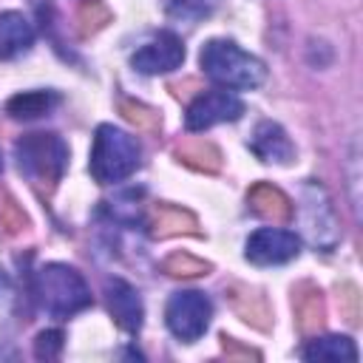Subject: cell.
<instances>
[{
	"label": "cell",
	"mask_w": 363,
	"mask_h": 363,
	"mask_svg": "<svg viewBox=\"0 0 363 363\" xmlns=\"http://www.w3.org/2000/svg\"><path fill=\"white\" fill-rule=\"evenodd\" d=\"M306 360H357V349L349 337L343 335H329V337H315L303 349Z\"/></svg>",
	"instance_id": "14"
},
{
	"label": "cell",
	"mask_w": 363,
	"mask_h": 363,
	"mask_svg": "<svg viewBox=\"0 0 363 363\" xmlns=\"http://www.w3.org/2000/svg\"><path fill=\"white\" fill-rule=\"evenodd\" d=\"M34 349H37V357H57L60 349H62V335L54 332V329L51 332H40Z\"/></svg>",
	"instance_id": "15"
},
{
	"label": "cell",
	"mask_w": 363,
	"mask_h": 363,
	"mask_svg": "<svg viewBox=\"0 0 363 363\" xmlns=\"http://www.w3.org/2000/svg\"><path fill=\"white\" fill-rule=\"evenodd\" d=\"M247 201H250V207H252L258 216L272 218V221H286V218L292 216L289 199H286L278 187H272V184H255V187L250 190Z\"/></svg>",
	"instance_id": "12"
},
{
	"label": "cell",
	"mask_w": 363,
	"mask_h": 363,
	"mask_svg": "<svg viewBox=\"0 0 363 363\" xmlns=\"http://www.w3.org/2000/svg\"><path fill=\"white\" fill-rule=\"evenodd\" d=\"M20 170L34 182H57L68 162V147L57 133H28L14 145Z\"/></svg>",
	"instance_id": "4"
},
{
	"label": "cell",
	"mask_w": 363,
	"mask_h": 363,
	"mask_svg": "<svg viewBox=\"0 0 363 363\" xmlns=\"http://www.w3.org/2000/svg\"><path fill=\"white\" fill-rule=\"evenodd\" d=\"M105 298H108V309H111V315L116 318V323H119L122 329H128V332H139L142 315H145L139 292H136L128 281L113 278V281L105 284Z\"/></svg>",
	"instance_id": "9"
},
{
	"label": "cell",
	"mask_w": 363,
	"mask_h": 363,
	"mask_svg": "<svg viewBox=\"0 0 363 363\" xmlns=\"http://www.w3.org/2000/svg\"><path fill=\"white\" fill-rule=\"evenodd\" d=\"M301 252V238L289 230H278V227H261L247 238V261L258 264V267H275V264H286Z\"/></svg>",
	"instance_id": "6"
},
{
	"label": "cell",
	"mask_w": 363,
	"mask_h": 363,
	"mask_svg": "<svg viewBox=\"0 0 363 363\" xmlns=\"http://www.w3.org/2000/svg\"><path fill=\"white\" fill-rule=\"evenodd\" d=\"M167 269H170L173 275H199V272L207 269V264L193 261L190 255H173V258L167 261Z\"/></svg>",
	"instance_id": "16"
},
{
	"label": "cell",
	"mask_w": 363,
	"mask_h": 363,
	"mask_svg": "<svg viewBox=\"0 0 363 363\" xmlns=\"http://www.w3.org/2000/svg\"><path fill=\"white\" fill-rule=\"evenodd\" d=\"M182 62H184V45L173 31L156 34L130 57V65L139 74H167V71H176Z\"/></svg>",
	"instance_id": "8"
},
{
	"label": "cell",
	"mask_w": 363,
	"mask_h": 363,
	"mask_svg": "<svg viewBox=\"0 0 363 363\" xmlns=\"http://www.w3.org/2000/svg\"><path fill=\"white\" fill-rule=\"evenodd\" d=\"M244 113V102L230 94L227 88L224 91H207L201 96H196L184 113V125L187 130H207L218 122H233Z\"/></svg>",
	"instance_id": "7"
},
{
	"label": "cell",
	"mask_w": 363,
	"mask_h": 363,
	"mask_svg": "<svg viewBox=\"0 0 363 363\" xmlns=\"http://www.w3.org/2000/svg\"><path fill=\"white\" fill-rule=\"evenodd\" d=\"M34 43V26L20 11H3L0 14V57H14L20 51H28Z\"/></svg>",
	"instance_id": "11"
},
{
	"label": "cell",
	"mask_w": 363,
	"mask_h": 363,
	"mask_svg": "<svg viewBox=\"0 0 363 363\" xmlns=\"http://www.w3.org/2000/svg\"><path fill=\"white\" fill-rule=\"evenodd\" d=\"M250 147H252V153H255L261 162L286 164V162H292V156H295V147H292L289 136H286L284 128L275 125V122H261V125L255 128L252 139H250Z\"/></svg>",
	"instance_id": "10"
},
{
	"label": "cell",
	"mask_w": 363,
	"mask_h": 363,
	"mask_svg": "<svg viewBox=\"0 0 363 363\" xmlns=\"http://www.w3.org/2000/svg\"><path fill=\"white\" fill-rule=\"evenodd\" d=\"M199 62H201V71L216 85H221L227 91H252L267 77L264 62L255 54L238 48L233 40L204 43V48L199 54Z\"/></svg>",
	"instance_id": "1"
},
{
	"label": "cell",
	"mask_w": 363,
	"mask_h": 363,
	"mask_svg": "<svg viewBox=\"0 0 363 363\" xmlns=\"http://www.w3.org/2000/svg\"><path fill=\"white\" fill-rule=\"evenodd\" d=\"M37 298L54 318H68L91 303V292L82 275L68 264H45L37 272Z\"/></svg>",
	"instance_id": "3"
},
{
	"label": "cell",
	"mask_w": 363,
	"mask_h": 363,
	"mask_svg": "<svg viewBox=\"0 0 363 363\" xmlns=\"http://www.w3.org/2000/svg\"><path fill=\"white\" fill-rule=\"evenodd\" d=\"M57 105H60V96L54 91H26V94L11 96L6 111L14 119H37V116H45Z\"/></svg>",
	"instance_id": "13"
},
{
	"label": "cell",
	"mask_w": 363,
	"mask_h": 363,
	"mask_svg": "<svg viewBox=\"0 0 363 363\" xmlns=\"http://www.w3.org/2000/svg\"><path fill=\"white\" fill-rule=\"evenodd\" d=\"M139 142L113 125H99L91 147V176L99 184H116L139 167Z\"/></svg>",
	"instance_id": "2"
},
{
	"label": "cell",
	"mask_w": 363,
	"mask_h": 363,
	"mask_svg": "<svg viewBox=\"0 0 363 363\" xmlns=\"http://www.w3.org/2000/svg\"><path fill=\"white\" fill-rule=\"evenodd\" d=\"M210 315H213L210 298L204 292H196V289H184V292L170 295L167 309H164L167 329L184 343H193L204 335V329L210 323Z\"/></svg>",
	"instance_id": "5"
}]
</instances>
